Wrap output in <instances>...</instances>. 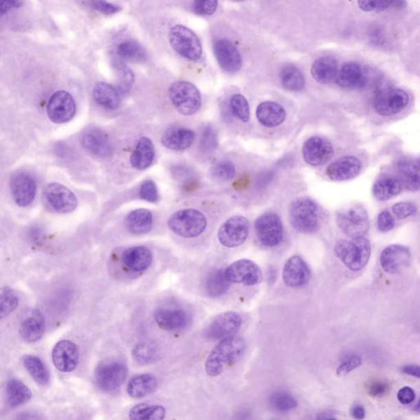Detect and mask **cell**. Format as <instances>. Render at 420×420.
I'll list each match as a JSON object with an SVG mask.
<instances>
[{"instance_id": "cell-1", "label": "cell", "mask_w": 420, "mask_h": 420, "mask_svg": "<svg viewBox=\"0 0 420 420\" xmlns=\"http://www.w3.org/2000/svg\"><path fill=\"white\" fill-rule=\"evenodd\" d=\"M245 351L244 339L232 337L220 342L210 352L206 362V371L210 377H217L229 366L243 357Z\"/></svg>"}, {"instance_id": "cell-2", "label": "cell", "mask_w": 420, "mask_h": 420, "mask_svg": "<svg viewBox=\"0 0 420 420\" xmlns=\"http://www.w3.org/2000/svg\"><path fill=\"white\" fill-rule=\"evenodd\" d=\"M289 220L292 228L297 232L313 234L320 228L319 207L311 199H296L289 207Z\"/></svg>"}, {"instance_id": "cell-3", "label": "cell", "mask_w": 420, "mask_h": 420, "mask_svg": "<svg viewBox=\"0 0 420 420\" xmlns=\"http://www.w3.org/2000/svg\"><path fill=\"white\" fill-rule=\"evenodd\" d=\"M334 254L346 268L351 271H360L370 261L371 245L364 237L341 240L335 245Z\"/></svg>"}, {"instance_id": "cell-4", "label": "cell", "mask_w": 420, "mask_h": 420, "mask_svg": "<svg viewBox=\"0 0 420 420\" xmlns=\"http://www.w3.org/2000/svg\"><path fill=\"white\" fill-rule=\"evenodd\" d=\"M168 227L177 235L194 239L201 235L207 227V219L201 212L194 209L181 210L168 219Z\"/></svg>"}, {"instance_id": "cell-5", "label": "cell", "mask_w": 420, "mask_h": 420, "mask_svg": "<svg viewBox=\"0 0 420 420\" xmlns=\"http://www.w3.org/2000/svg\"><path fill=\"white\" fill-rule=\"evenodd\" d=\"M169 98L174 107L185 116L193 115L201 107V93L193 84L184 80L174 82L169 87Z\"/></svg>"}, {"instance_id": "cell-6", "label": "cell", "mask_w": 420, "mask_h": 420, "mask_svg": "<svg viewBox=\"0 0 420 420\" xmlns=\"http://www.w3.org/2000/svg\"><path fill=\"white\" fill-rule=\"evenodd\" d=\"M169 44L181 57L198 61L202 56V46L197 34L184 25H174L168 34Z\"/></svg>"}, {"instance_id": "cell-7", "label": "cell", "mask_w": 420, "mask_h": 420, "mask_svg": "<svg viewBox=\"0 0 420 420\" xmlns=\"http://www.w3.org/2000/svg\"><path fill=\"white\" fill-rule=\"evenodd\" d=\"M338 226L351 239H362L370 229V219L366 209L360 206L344 208L337 214Z\"/></svg>"}, {"instance_id": "cell-8", "label": "cell", "mask_w": 420, "mask_h": 420, "mask_svg": "<svg viewBox=\"0 0 420 420\" xmlns=\"http://www.w3.org/2000/svg\"><path fill=\"white\" fill-rule=\"evenodd\" d=\"M129 373L124 363L116 360H106L96 368L95 383L100 391L111 393L117 391L124 382Z\"/></svg>"}, {"instance_id": "cell-9", "label": "cell", "mask_w": 420, "mask_h": 420, "mask_svg": "<svg viewBox=\"0 0 420 420\" xmlns=\"http://www.w3.org/2000/svg\"><path fill=\"white\" fill-rule=\"evenodd\" d=\"M410 97L398 88H386L377 92L373 99V108L381 116L396 115L408 106Z\"/></svg>"}, {"instance_id": "cell-10", "label": "cell", "mask_w": 420, "mask_h": 420, "mask_svg": "<svg viewBox=\"0 0 420 420\" xmlns=\"http://www.w3.org/2000/svg\"><path fill=\"white\" fill-rule=\"evenodd\" d=\"M243 324L239 313L228 311L216 316L205 330V336L211 341L224 340L234 337Z\"/></svg>"}, {"instance_id": "cell-11", "label": "cell", "mask_w": 420, "mask_h": 420, "mask_svg": "<svg viewBox=\"0 0 420 420\" xmlns=\"http://www.w3.org/2000/svg\"><path fill=\"white\" fill-rule=\"evenodd\" d=\"M254 228L258 241L266 247H275L283 237V225L277 214L267 213L256 219Z\"/></svg>"}, {"instance_id": "cell-12", "label": "cell", "mask_w": 420, "mask_h": 420, "mask_svg": "<svg viewBox=\"0 0 420 420\" xmlns=\"http://www.w3.org/2000/svg\"><path fill=\"white\" fill-rule=\"evenodd\" d=\"M250 224L243 216L228 219L218 232L219 243L228 248H236L243 245L249 236Z\"/></svg>"}, {"instance_id": "cell-13", "label": "cell", "mask_w": 420, "mask_h": 420, "mask_svg": "<svg viewBox=\"0 0 420 420\" xmlns=\"http://www.w3.org/2000/svg\"><path fill=\"white\" fill-rule=\"evenodd\" d=\"M43 198L46 205L59 214L70 213L78 206V199L74 192L56 182L45 186Z\"/></svg>"}, {"instance_id": "cell-14", "label": "cell", "mask_w": 420, "mask_h": 420, "mask_svg": "<svg viewBox=\"0 0 420 420\" xmlns=\"http://www.w3.org/2000/svg\"><path fill=\"white\" fill-rule=\"evenodd\" d=\"M76 103L73 96L65 91H58L51 96L47 104V114L54 124L69 122L75 116Z\"/></svg>"}, {"instance_id": "cell-15", "label": "cell", "mask_w": 420, "mask_h": 420, "mask_svg": "<svg viewBox=\"0 0 420 420\" xmlns=\"http://www.w3.org/2000/svg\"><path fill=\"white\" fill-rule=\"evenodd\" d=\"M228 281L243 284L245 286H254L261 283L263 274L256 263L250 260H240L229 265L225 269Z\"/></svg>"}, {"instance_id": "cell-16", "label": "cell", "mask_w": 420, "mask_h": 420, "mask_svg": "<svg viewBox=\"0 0 420 420\" xmlns=\"http://www.w3.org/2000/svg\"><path fill=\"white\" fill-rule=\"evenodd\" d=\"M334 154L332 144L320 137L309 138L302 148L303 158L308 164L313 167L321 166L329 162Z\"/></svg>"}, {"instance_id": "cell-17", "label": "cell", "mask_w": 420, "mask_h": 420, "mask_svg": "<svg viewBox=\"0 0 420 420\" xmlns=\"http://www.w3.org/2000/svg\"><path fill=\"white\" fill-rule=\"evenodd\" d=\"M10 190L12 199L16 205L27 207L35 199L36 182L28 173H16L11 178Z\"/></svg>"}, {"instance_id": "cell-18", "label": "cell", "mask_w": 420, "mask_h": 420, "mask_svg": "<svg viewBox=\"0 0 420 420\" xmlns=\"http://www.w3.org/2000/svg\"><path fill=\"white\" fill-rule=\"evenodd\" d=\"M410 250L402 245H389L384 250L380 256L382 268L389 274L401 272L410 265Z\"/></svg>"}, {"instance_id": "cell-19", "label": "cell", "mask_w": 420, "mask_h": 420, "mask_svg": "<svg viewBox=\"0 0 420 420\" xmlns=\"http://www.w3.org/2000/svg\"><path fill=\"white\" fill-rule=\"evenodd\" d=\"M52 360L58 371L63 373L73 372L79 363L78 346L69 340L59 341L53 348Z\"/></svg>"}, {"instance_id": "cell-20", "label": "cell", "mask_w": 420, "mask_h": 420, "mask_svg": "<svg viewBox=\"0 0 420 420\" xmlns=\"http://www.w3.org/2000/svg\"><path fill=\"white\" fill-rule=\"evenodd\" d=\"M311 277V269L307 262L298 256L291 257L284 265L283 279L287 287L291 288L305 287L309 282Z\"/></svg>"}, {"instance_id": "cell-21", "label": "cell", "mask_w": 420, "mask_h": 420, "mask_svg": "<svg viewBox=\"0 0 420 420\" xmlns=\"http://www.w3.org/2000/svg\"><path fill=\"white\" fill-rule=\"evenodd\" d=\"M214 51L219 65L228 73H236L243 66V58L236 46L227 39L216 40Z\"/></svg>"}, {"instance_id": "cell-22", "label": "cell", "mask_w": 420, "mask_h": 420, "mask_svg": "<svg viewBox=\"0 0 420 420\" xmlns=\"http://www.w3.org/2000/svg\"><path fill=\"white\" fill-rule=\"evenodd\" d=\"M362 167V162L356 157L345 156L331 164L326 174L333 181H347L357 177Z\"/></svg>"}, {"instance_id": "cell-23", "label": "cell", "mask_w": 420, "mask_h": 420, "mask_svg": "<svg viewBox=\"0 0 420 420\" xmlns=\"http://www.w3.org/2000/svg\"><path fill=\"white\" fill-rule=\"evenodd\" d=\"M45 322L43 315L34 309L24 318L20 325L19 333L25 342L34 343L40 341L44 336Z\"/></svg>"}, {"instance_id": "cell-24", "label": "cell", "mask_w": 420, "mask_h": 420, "mask_svg": "<svg viewBox=\"0 0 420 420\" xmlns=\"http://www.w3.org/2000/svg\"><path fill=\"white\" fill-rule=\"evenodd\" d=\"M339 87L345 89H360L366 86V75L358 63L350 62L343 65L336 78Z\"/></svg>"}, {"instance_id": "cell-25", "label": "cell", "mask_w": 420, "mask_h": 420, "mask_svg": "<svg viewBox=\"0 0 420 420\" xmlns=\"http://www.w3.org/2000/svg\"><path fill=\"white\" fill-rule=\"evenodd\" d=\"M156 324L166 331H177L186 328L188 324V316L184 309L161 308L155 313Z\"/></svg>"}, {"instance_id": "cell-26", "label": "cell", "mask_w": 420, "mask_h": 420, "mask_svg": "<svg viewBox=\"0 0 420 420\" xmlns=\"http://www.w3.org/2000/svg\"><path fill=\"white\" fill-rule=\"evenodd\" d=\"M195 134L192 130L182 127H172L163 135L161 142L169 150L184 151L192 146Z\"/></svg>"}, {"instance_id": "cell-27", "label": "cell", "mask_w": 420, "mask_h": 420, "mask_svg": "<svg viewBox=\"0 0 420 420\" xmlns=\"http://www.w3.org/2000/svg\"><path fill=\"white\" fill-rule=\"evenodd\" d=\"M397 179L409 190L420 189V159H406L397 165Z\"/></svg>"}, {"instance_id": "cell-28", "label": "cell", "mask_w": 420, "mask_h": 420, "mask_svg": "<svg viewBox=\"0 0 420 420\" xmlns=\"http://www.w3.org/2000/svg\"><path fill=\"white\" fill-rule=\"evenodd\" d=\"M82 142L83 147L94 155L105 158L111 154V144L104 131L99 129H94L87 131Z\"/></svg>"}, {"instance_id": "cell-29", "label": "cell", "mask_w": 420, "mask_h": 420, "mask_svg": "<svg viewBox=\"0 0 420 420\" xmlns=\"http://www.w3.org/2000/svg\"><path fill=\"white\" fill-rule=\"evenodd\" d=\"M155 157V150L151 140L148 137H142L131 155L130 162L131 166L137 170H145L151 166Z\"/></svg>"}, {"instance_id": "cell-30", "label": "cell", "mask_w": 420, "mask_h": 420, "mask_svg": "<svg viewBox=\"0 0 420 420\" xmlns=\"http://www.w3.org/2000/svg\"><path fill=\"white\" fill-rule=\"evenodd\" d=\"M256 117L263 126L275 127L281 125L285 120L286 112L282 106L276 102L266 101L258 106Z\"/></svg>"}, {"instance_id": "cell-31", "label": "cell", "mask_w": 420, "mask_h": 420, "mask_svg": "<svg viewBox=\"0 0 420 420\" xmlns=\"http://www.w3.org/2000/svg\"><path fill=\"white\" fill-rule=\"evenodd\" d=\"M152 253L146 247H134L125 250L122 254V262L134 272H142L151 266Z\"/></svg>"}, {"instance_id": "cell-32", "label": "cell", "mask_w": 420, "mask_h": 420, "mask_svg": "<svg viewBox=\"0 0 420 420\" xmlns=\"http://www.w3.org/2000/svg\"><path fill=\"white\" fill-rule=\"evenodd\" d=\"M338 70L336 59L331 56H324L313 63L311 71L317 82L329 84L336 79Z\"/></svg>"}, {"instance_id": "cell-33", "label": "cell", "mask_w": 420, "mask_h": 420, "mask_svg": "<svg viewBox=\"0 0 420 420\" xmlns=\"http://www.w3.org/2000/svg\"><path fill=\"white\" fill-rule=\"evenodd\" d=\"M158 386V380L151 373H143L133 377L127 384L126 391L131 397L141 399L154 393Z\"/></svg>"}, {"instance_id": "cell-34", "label": "cell", "mask_w": 420, "mask_h": 420, "mask_svg": "<svg viewBox=\"0 0 420 420\" xmlns=\"http://www.w3.org/2000/svg\"><path fill=\"white\" fill-rule=\"evenodd\" d=\"M93 98L97 104L106 109L115 110L120 105V92L109 83H97L93 90Z\"/></svg>"}, {"instance_id": "cell-35", "label": "cell", "mask_w": 420, "mask_h": 420, "mask_svg": "<svg viewBox=\"0 0 420 420\" xmlns=\"http://www.w3.org/2000/svg\"><path fill=\"white\" fill-rule=\"evenodd\" d=\"M6 395L8 406L16 408L31 400L32 393L23 382L11 379L6 385Z\"/></svg>"}, {"instance_id": "cell-36", "label": "cell", "mask_w": 420, "mask_h": 420, "mask_svg": "<svg viewBox=\"0 0 420 420\" xmlns=\"http://www.w3.org/2000/svg\"><path fill=\"white\" fill-rule=\"evenodd\" d=\"M153 225V215L146 209L135 210L127 215L126 226L133 234H146L151 231Z\"/></svg>"}, {"instance_id": "cell-37", "label": "cell", "mask_w": 420, "mask_h": 420, "mask_svg": "<svg viewBox=\"0 0 420 420\" xmlns=\"http://www.w3.org/2000/svg\"><path fill=\"white\" fill-rule=\"evenodd\" d=\"M23 364L27 371L35 380L36 383L41 386H47L50 381L49 372L45 363L36 355H25L23 356Z\"/></svg>"}, {"instance_id": "cell-38", "label": "cell", "mask_w": 420, "mask_h": 420, "mask_svg": "<svg viewBox=\"0 0 420 420\" xmlns=\"http://www.w3.org/2000/svg\"><path fill=\"white\" fill-rule=\"evenodd\" d=\"M403 186L397 178L384 177L377 180L373 188V196L379 201H385L400 194Z\"/></svg>"}, {"instance_id": "cell-39", "label": "cell", "mask_w": 420, "mask_h": 420, "mask_svg": "<svg viewBox=\"0 0 420 420\" xmlns=\"http://www.w3.org/2000/svg\"><path fill=\"white\" fill-rule=\"evenodd\" d=\"M166 410L162 406L146 403L135 405L129 411L130 420H164Z\"/></svg>"}, {"instance_id": "cell-40", "label": "cell", "mask_w": 420, "mask_h": 420, "mask_svg": "<svg viewBox=\"0 0 420 420\" xmlns=\"http://www.w3.org/2000/svg\"><path fill=\"white\" fill-rule=\"evenodd\" d=\"M117 54L120 58L131 63H142L147 58L146 49L133 40L122 41L118 46Z\"/></svg>"}, {"instance_id": "cell-41", "label": "cell", "mask_w": 420, "mask_h": 420, "mask_svg": "<svg viewBox=\"0 0 420 420\" xmlns=\"http://www.w3.org/2000/svg\"><path fill=\"white\" fill-rule=\"evenodd\" d=\"M230 282L223 269H215L208 275L206 282V291L211 297H219L228 291Z\"/></svg>"}, {"instance_id": "cell-42", "label": "cell", "mask_w": 420, "mask_h": 420, "mask_svg": "<svg viewBox=\"0 0 420 420\" xmlns=\"http://www.w3.org/2000/svg\"><path fill=\"white\" fill-rule=\"evenodd\" d=\"M280 79L284 88L291 91L303 90L305 85L304 75L298 67L294 65H287L280 74Z\"/></svg>"}, {"instance_id": "cell-43", "label": "cell", "mask_w": 420, "mask_h": 420, "mask_svg": "<svg viewBox=\"0 0 420 420\" xmlns=\"http://www.w3.org/2000/svg\"><path fill=\"white\" fill-rule=\"evenodd\" d=\"M133 355L135 362L144 366L155 362L158 358L159 351L152 343L142 342L134 347Z\"/></svg>"}, {"instance_id": "cell-44", "label": "cell", "mask_w": 420, "mask_h": 420, "mask_svg": "<svg viewBox=\"0 0 420 420\" xmlns=\"http://www.w3.org/2000/svg\"><path fill=\"white\" fill-rule=\"evenodd\" d=\"M269 403L271 407L278 412H287L294 410L298 405L295 397L285 391L274 393L269 398Z\"/></svg>"}, {"instance_id": "cell-45", "label": "cell", "mask_w": 420, "mask_h": 420, "mask_svg": "<svg viewBox=\"0 0 420 420\" xmlns=\"http://www.w3.org/2000/svg\"><path fill=\"white\" fill-rule=\"evenodd\" d=\"M19 299L10 287H3L0 297V315L2 319L10 316L18 307Z\"/></svg>"}, {"instance_id": "cell-46", "label": "cell", "mask_w": 420, "mask_h": 420, "mask_svg": "<svg viewBox=\"0 0 420 420\" xmlns=\"http://www.w3.org/2000/svg\"><path fill=\"white\" fill-rule=\"evenodd\" d=\"M230 108L233 115L237 120L247 122L250 120V106L248 101L243 95L236 94L230 100Z\"/></svg>"}, {"instance_id": "cell-47", "label": "cell", "mask_w": 420, "mask_h": 420, "mask_svg": "<svg viewBox=\"0 0 420 420\" xmlns=\"http://www.w3.org/2000/svg\"><path fill=\"white\" fill-rule=\"evenodd\" d=\"M210 173L215 180L229 181L235 177L236 169L234 164L230 162V161H223V162L215 164L211 168Z\"/></svg>"}, {"instance_id": "cell-48", "label": "cell", "mask_w": 420, "mask_h": 420, "mask_svg": "<svg viewBox=\"0 0 420 420\" xmlns=\"http://www.w3.org/2000/svg\"><path fill=\"white\" fill-rule=\"evenodd\" d=\"M135 82L133 71L129 67H122L118 71L117 90L120 95H125L131 91Z\"/></svg>"}, {"instance_id": "cell-49", "label": "cell", "mask_w": 420, "mask_h": 420, "mask_svg": "<svg viewBox=\"0 0 420 420\" xmlns=\"http://www.w3.org/2000/svg\"><path fill=\"white\" fill-rule=\"evenodd\" d=\"M140 197H141L144 201L148 202L155 203L158 201V189H157L155 182L151 180L144 181L141 186V188H140Z\"/></svg>"}, {"instance_id": "cell-50", "label": "cell", "mask_w": 420, "mask_h": 420, "mask_svg": "<svg viewBox=\"0 0 420 420\" xmlns=\"http://www.w3.org/2000/svg\"><path fill=\"white\" fill-rule=\"evenodd\" d=\"M393 211L399 219H405L417 213V206L411 202H400L393 206Z\"/></svg>"}, {"instance_id": "cell-51", "label": "cell", "mask_w": 420, "mask_h": 420, "mask_svg": "<svg viewBox=\"0 0 420 420\" xmlns=\"http://www.w3.org/2000/svg\"><path fill=\"white\" fill-rule=\"evenodd\" d=\"M390 386L388 383L383 380H373L370 382L367 386L368 395L373 397H383L389 393Z\"/></svg>"}, {"instance_id": "cell-52", "label": "cell", "mask_w": 420, "mask_h": 420, "mask_svg": "<svg viewBox=\"0 0 420 420\" xmlns=\"http://www.w3.org/2000/svg\"><path fill=\"white\" fill-rule=\"evenodd\" d=\"M362 364V359L359 355L349 356L340 366L338 368L337 375L343 376L347 375L357 368Z\"/></svg>"}, {"instance_id": "cell-53", "label": "cell", "mask_w": 420, "mask_h": 420, "mask_svg": "<svg viewBox=\"0 0 420 420\" xmlns=\"http://www.w3.org/2000/svg\"><path fill=\"white\" fill-rule=\"evenodd\" d=\"M396 1H359L360 10L364 12H382L393 6H395Z\"/></svg>"}, {"instance_id": "cell-54", "label": "cell", "mask_w": 420, "mask_h": 420, "mask_svg": "<svg viewBox=\"0 0 420 420\" xmlns=\"http://www.w3.org/2000/svg\"><path fill=\"white\" fill-rule=\"evenodd\" d=\"M218 8V2L214 0L194 2L193 11L198 15L206 16L214 14Z\"/></svg>"}, {"instance_id": "cell-55", "label": "cell", "mask_w": 420, "mask_h": 420, "mask_svg": "<svg viewBox=\"0 0 420 420\" xmlns=\"http://www.w3.org/2000/svg\"><path fill=\"white\" fill-rule=\"evenodd\" d=\"M395 227V220L388 211H383L377 217V228L382 232L391 231Z\"/></svg>"}, {"instance_id": "cell-56", "label": "cell", "mask_w": 420, "mask_h": 420, "mask_svg": "<svg viewBox=\"0 0 420 420\" xmlns=\"http://www.w3.org/2000/svg\"><path fill=\"white\" fill-rule=\"evenodd\" d=\"M91 6L96 10L107 15L115 14L122 10L121 7L116 5V4L104 1L93 2Z\"/></svg>"}, {"instance_id": "cell-57", "label": "cell", "mask_w": 420, "mask_h": 420, "mask_svg": "<svg viewBox=\"0 0 420 420\" xmlns=\"http://www.w3.org/2000/svg\"><path fill=\"white\" fill-rule=\"evenodd\" d=\"M397 400L402 405H409L415 400V393L410 387H404L399 390Z\"/></svg>"}, {"instance_id": "cell-58", "label": "cell", "mask_w": 420, "mask_h": 420, "mask_svg": "<svg viewBox=\"0 0 420 420\" xmlns=\"http://www.w3.org/2000/svg\"><path fill=\"white\" fill-rule=\"evenodd\" d=\"M14 420H44L43 417L36 411L27 410L19 413Z\"/></svg>"}, {"instance_id": "cell-59", "label": "cell", "mask_w": 420, "mask_h": 420, "mask_svg": "<svg viewBox=\"0 0 420 420\" xmlns=\"http://www.w3.org/2000/svg\"><path fill=\"white\" fill-rule=\"evenodd\" d=\"M351 415L355 420H363L366 418V410H364V407L362 405L355 404L351 407Z\"/></svg>"}, {"instance_id": "cell-60", "label": "cell", "mask_w": 420, "mask_h": 420, "mask_svg": "<svg viewBox=\"0 0 420 420\" xmlns=\"http://www.w3.org/2000/svg\"><path fill=\"white\" fill-rule=\"evenodd\" d=\"M401 371L404 375L420 379V366H417V364H409V366H402Z\"/></svg>"}, {"instance_id": "cell-61", "label": "cell", "mask_w": 420, "mask_h": 420, "mask_svg": "<svg viewBox=\"0 0 420 420\" xmlns=\"http://www.w3.org/2000/svg\"><path fill=\"white\" fill-rule=\"evenodd\" d=\"M23 3L19 1H3L1 3V14H6L7 12L12 10L14 8H19Z\"/></svg>"}, {"instance_id": "cell-62", "label": "cell", "mask_w": 420, "mask_h": 420, "mask_svg": "<svg viewBox=\"0 0 420 420\" xmlns=\"http://www.w3.org/2000/svg\"><path fill=\"white\" fill-rule=\"evenodd\" d=\"M414 411L415 412L420 414V399L417 406H415Z\"/></svg>"}, {"instance_id": "cell-63", "label": "cell", "mask_w": 420, "mask_h": 420, "mask_svg": "<svg viewBox=\"0 0 420 420\" xmlns=\"http://www.w3.org/2000/svg\"><path fill=\"white\" fill-rule=\"evenodd\" d=\"M327 420H337V419H327Z\"/></svg>"}]
</instances>
